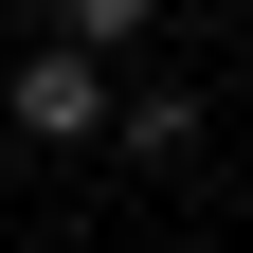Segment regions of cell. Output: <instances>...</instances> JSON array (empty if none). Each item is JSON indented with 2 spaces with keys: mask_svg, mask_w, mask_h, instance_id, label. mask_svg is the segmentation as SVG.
<instances>
[{
  "mask_svg": "<svg viewBox=\"0 0 253 253\" xmlns=\"http://www.w3.org/2000/svg\"><path fill=\"white\" fill-rule=\"evenodd\" d=\"M0 109H18V145H90V126H109V54H73V37H54Z\"/></svg>",
  "mask_w": 253,
  "mask_h": 253,
  "instance_id": "1",
  "label": "cell"
},
{
  "mask_svg": "<svg viewBox=\"0 0 253 253\" xmlns=\"http://www.w3.org/2000/svg\"><path fill=\"white\" fill-rule=\"evenodd\" d=\"M109 126L145 145V163H199V90H109Z\"/></svg>",
  "mask_w": 253,
  "mask_h": 253,
  "instance_id": "2",
  "label": "cell"
},
{
  "mask_svg": "<svg viewBox=\"0 0 253 253\" xmlns=\"http://www.w3.org/2000/svg\"><path fill=\"white\" fill-rule=\"evenodd\" d=\"M145 18H163V0H54V37H73V54H126Z\"/></svg>",
  "mask_w": 253,
  "mask_h": 253,
  "instance_id": "3",
  "label": "cell"
}]
</instances>
